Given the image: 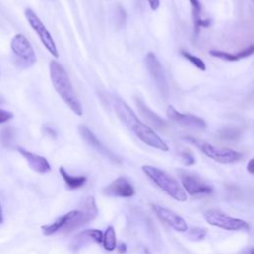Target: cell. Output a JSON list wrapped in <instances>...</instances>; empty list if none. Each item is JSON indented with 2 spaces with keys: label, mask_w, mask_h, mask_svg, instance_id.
Instances as JSON below:
<instances>
[{
  "label": "cell",
  "mask_w": 254,
  "mask_h": 254,
  "mask_svg": "<svg viewBox=\"0 0 254 254\" xmlns=\"http://www.w3.org/2000/svg\"><path fill=\"white\" fill-rule=\"evenodd\" d=\"M112 106L122 123L143 143L163 152L169 151V147L165 141L151 128V126L143 123V121L138 118L132 108L122 98L113 97Z\"/></svg>",
  "instance_id": "6da1fadb"
},
{
  "label": "cell",
  "mask_w": 254,
  "mask_h": 254,
  "mask_svg": "<svg viewBox=\"0 0 254 254\" xmlns=\"http://www.w3.org/2000/svg\"><path fill=\"white\" fill-rule=\"evenodd\" d=\"M49 70L52 84L59 96L73 113L77 116H81L83 113L81 102L72 87L71 81L64 67L59 62L53 60L50 62Z\"/></svg>",
  "instance_id": "7a4b0ae2"
},
{
  "label": "cell",
  "mask_w": 254,
  "mask_h": 254,
  "mask_svg": "<svg viewBox=\"0 0 254 254\" xmlns=\"http://www.w3.org/2000/svg\"><path fill=\"white\" fill-rule=\"evenodd\" d=\"M142 170L145 173V175L151 181L154 182L156 186L162 189L172 198L178 201L187 200L188 195L186 191L184 190L183 187L172 176H170L163 170L150 165L142 166Z\"/></svg>",
  "instance_id": "3957f363"
},
{
  "label": "cell",
  "mask_w": 254,
  "mask_h": 254,
  "mask_svg": "<svg viewBox=\"0 0 254 254\" xmlns=\"http://www.w3.org/2000/svg\"><path fill=\"white\" fill-rule=\"evenodd\" d=\"M186 140L196 146L205 156L208 158L220 163V164H231L239 161L242 158V154L235 150L229 148H221L214 146L208 142L193 138V137H186Z\"/></svg>",
  "instance_id": "277c9868"
},
{
  "label": "cell",
  "mask_w": 254,
  "mask_h": 254,
  "mask_svg": "<svg viewBox=\"0 0 254 254\" xmlns=\"http://www.w3.org/2000/svg\"><path fill=\"white\" fill-rule=\"evenodd\" d=\"M10 48L15 55L19 65L26 68L33 66L37 62L36 53L23 34H16L10 43Z\"/></svg>",
  "instance_id": "5b68a950"
},
{
  "label": "cell",
  "mask_w": 254,
  "mask_h": 254,
  "mask_svg": "<svg viewBox=\"0 0 254 254\" xmlns=\"http://www.w3.org/2000/svg\"><path fill=\"white\" fill-rule=\"evenodd\" d=\"M25 17L31 26V28L35 31V33L38 35L39 39L41 40L42 44L45 46V48L48 50V52L56 59L59 58V51L56 46V43L51 35V33L48 31L44 23L41 21V19L38 17V15L31 9L27 8L25 9Z\"/></svg>",
  "instance_id": "8992f818"
},
{
  "label": "cell",
  "mask_w": 254,
  "mask_h": 254,
  "mask_svg": "<svg viewBox=\"0 0 254 254\" xmlns=\"http://www.w3.org/2000/svg\"><path fill=\"white\" fill-rule=\"evenodd\" d=\"M203 217L208 224L229 231H248L250 228L249 224L243 219L228 216L225 213L217 210H207L204 212Z\"/></svg>",
  "instance_id": "52a82bcc"
},
{
  "label": "cell",
  "mask_w": 254,
  "mask_h": 254,
  "mask_svg": "<svg viewBox=\"0 0 254 254\" xmlns=\"http://www.w3.org/2000/svg\"><path fill=\"white\" fill-rule=\"evenodd\" d=\"M82 226V212L80 210H71L63 216L57 218L51 224L42 226L45 235H52L59 230L71 231Z\"/></svg>",
  "instance_id": "ba28073f"
},
{
  "label": "cell",
  "mask_w": 254,
  "mask_h": 254,
  "mask_svg": "<svg viewBox=\"0 0 254 254\" xmlns=\"http://www.w3.org/2000/svg\"><path fill=\"white\" fill-rule=\"evenodd\" d=\"M144 64L145 66L154 80L158 90L160 91L161 95L163 97H167L169 93V87H168V82L166 78V74L164 71V68L156 57V55L153 52H149L144 59Z\"/></svg>",
  "instance_id": "9c48e42d"
},
{
  "label": "cell",
  "mask_w": 254,
  "mask_h": 254,
  "mask_svg": "<svg viewBox=\"0 0 254 254\" xmlns=\"http://www.w3.org/2000/svg\"><path fill=\"white\" fill-rule=\"evenodd\" d=\"M178 173L183 185V189L188 193L191 195H196L207 194L212 192V187L208 185L206 182H204L197 175L191 174L185 170H178Z\"/></svg>",
  "instance_id": "30bf717a"
},
{
  "label": "cell",
  "mask_w": 254,
  "mask_h": 254,
  "mask_svg": "<svg viewBox=\"0 0 254 254\" xmlns=\"http://www.w3.org/2000/svg\"><path fill=\"white\" fill-rule=\"evenodd\" d=\"M167 115L168 117L174 121L177 124L192 128V129H197V130H203L206 128V122L194 115V114H188V113H181L178 111L174 106L169 105L167 108Z\"/></svg>",
  "instance_id": "8fae6325"
},
{
  "label": "cell",
  "mask_w": 254,
  "mask_h": 254,
  "mask_svg": "<svg viewBox=\"0 0 254 254\" xmlns=\"http://www.w3.org/2000/svg\"><path fill=\"white\" fill-rule=\"evenodd\" d=\"M108 196L114 197H131L135 194V188L125 177H118L103 190Z\"/></svg>",
  "instance_id": "7c38bea8"
},
{
  "label": "cell",
  "mask_w": 254,
  "mask_h": 254,
  "mask_svg": "<svg viewBox=\"0 0 254 254\" xmlns=\"http://www.w3.org/2000/svg\"><path fill=\"white\" fill-rule=\"evenodd\" d=\"M152 208L157 216L168 225H170L173 229L179 232H185L188 230V224L186 220L171 209H168L159 204H152Z\"/></svg>",
  "instance_id": "4fadbf2b"
},
{
  "label": "cell",
  "mask_w": 254,
  "mask_h": 254,
  "mask_svg": "<svg viewBox=\"0 0 254 254\" xmlns=\"http://www.w3.org/2000/svg\"><path fill=\"white\" fill-rule=\"evenodd\" d=\"M78 131L80 133V136L82 139L89 145L91 146L94 150L99 152L101 155L107 157L109 160L118 163L119 160L116 155H114L110 150H108L100 141L99 139L94 135V133L85 125H79L78 126Z\"/></svg>",
  "instance_id": "5bb4252c"
},
{
  "label": "cell",
  "mask_w": 254,
  "mask_h": 254,
  "mask_svg": "<svg viewBox=\"0 0 254 254\" xmlns=\"http://www.w3.org/2000/svg\"><path fill=\"white\" fill-rule=\"evenodd\" d=\"M16 149L24 157V159L27 161L29 167L33 171L40 173V174H45V173H48L51 171V169H52L51 165L45 157L35 154L33 152H30L22 147H17Z\"/></svg>",
  "instance_id": "9a60e30c"
},
{
  "label": "cell",
  "mask_w": 254,
  "mask_h": 254,
  "mask_svg": "<svg viewBox=\"0 0 254 254\" xmlns=\"http://www.w3.org/2000/svg\"><path fill=\"white\" fill-rule=\"evenodd\" d=\"M136 105H137V108H138L139 112L141 113V115L153 127H155L157 129H162L167 126L166 120L163 119L161 116H159L157 113H155L152 109H150L142 99L136 98Z\"/></svg>",
  "instance_id": "2e32d148"
},
{
  "label": "cell",
  "mask_w": 254,
  "mask_h": 254,
  "mask_svg": "<svg viewBox=\"0 0 254 254\" xmlns=\"http://www.w3.org/2000/svg\"><path fill=\"white\" fill-rule=\"evenodd\" d=\"M254 52V47L253 45H250L248 48L235 53V54H230L228 52H224V51H219V50H210L209 51V55L227 62H237L239 60L245 59L250 57Z\"/></svg>",
  "instance_id": "e0dca14e"
},
{
  "label": "cell",
  "mask_w": 254,
  "mask_h": 254,
  "mask_svg": "<svg viewBox=\"0 0 254 254\" xmlns=\"http://www.w3.org/2000/svg\"><path fill=\"white\" fill-rule=\"evenodd\" d=\"M82 212V225L88 223L92 219H94L97 215V207L95 200L92 196H87L81 203V209Z\"/></svg>",
  "instance_id": "ac0fdd59"
},
{
  "label": "cell",
  "mask_w": 254,
  "mask_h": 254,
  "mask_svg": "<svg viewBox=\"0 0 254 254\" xmlns=\"http://www.w3.org/2000/svg\"><path fill=\"white\" fill-rule=\"evenodd\" d=\"M189 1L191 5L194 31H195V34H197L200 27H208L210 22L209 20H204L201 18V4L199 0H189Z\"/></svg>",
  "instance_id": "d6986e66"
},
{
  "label": "cell",
  "mask_w": 254,
  "mask_h": 254,
  "mask_svg": "<svg viewBox=\"0 0 254 254\" xmlns=\"http://www.w3.org/2000/svg\"><path fill=\"white\" fill-rule=\"evenodd\" d=\"M59 171H60V174L63 177L64 181L65 182V184L70 189L80 188L81 186L84 185V183L87 180V178L85 176H71V175H69L64 167H60Z\"/></svg>",
  "instance_id": "ffe728a7"
},
{
  "label": "cell",
  "mask_w": 254,
  "mask_h": 254,
  "mask_svg": "<svg viewBox=\"0 0 254 254\" xmlns=\"http://www.w3.org/2000/svg\"><path fill=\"white\" fill-rule=\"evenodd\" d=\"M102 244L107 251H113L116 248V233L113 226L110 225L105 229L102 236Z\"/></svg>",
  "instance_id": "44dd1931"
},
{
  "label": "cell",
  "mask_w": 254,
  "mask_h": 254,
  "mask_svg": "<svg viewBox=\"0 0 254 254\" xmlns=\"http://www.w3.org/2000/svg\"><path fill=\"white\" fill-rule=\"evenodd\" d=\"M102 236H103V232L99 229H86L83 230L81 232H79L76 236L75 239H88L97 243H101L102 242Z\"/></svg>",
  "instance_id": "7402d4cb"
},
{
  "label": "cell",
  "mask_w": 254,
  "mask_h": 254,
  "mask_svg": "<svg viewBox=\"0 0 254 254\" xmlns=\"http://www.w3.org/2000/svg\"><path fill=\"white\" fill-rule=\"evenodd\" d=\"M181 55L188 62L191 63L196 68H198V69H200L202 71H204L206 69V65H205V64L203 63V61L200 58H198V57H196V56H194V55H192V54H190V53H189L187 51H181Z\"/></svg>",
  "instance_id": "603a6c76"
},
{
  "label": "cell",
  "mask_w": 254,
  "mask_h": 254,
  "mask_svg": "<svg viewBox=\"0 0 254 254\" xmlns=\"http://www.w3.org/2000/svg\"><path fill=\"white\" fill-rule=\"evenodd\" d=\"M180 157L183 161V163L186 165V166H191L195 163V158L194 156L192 155L191 152H190L189 150H184V151H181L180 152Z\"/></svg>",
  "instance_id": "cb8c5ba5"
},
{
  "label": "cell",
  "mask_w": 254,
  "mask_h": 254,
  "mask_svg": "<svg viewBox=\"0 0 254 254\" xmlns=\"http://www.w3.org/2000/svg\"><path fill=\"white\" fill-rule=\"evenodd\" d=\"M205 234H206V229L198 228V227L192 228L189 232L190 239H191V240H200L205 236Z\"/></svg>",
  "instance_id": "d4e9b609"
},
{
  "label": "cell",
  "mask_w": 254,
  "mask_h": 254,
  "mask_svg": "<svg viewBox=\"0 0 254 254\" xmlns=\"http://www.w3.org/2000/svg\"><path fill=\"white\" fill-rule=\"evenodd\" d=\"M12 118H13V113L12 112L0 108V124H3L5 122L9 121Z\"/></svg>",
  "instance_id": "484cf974"
},
{
  "label": "cell",
  "mask_w": 254,
  "mask_h": 254,
  "mask_svg": "<svg viewBox=\"0 0 254 254\" xmlns=\"http://www.w3.org/2000/svg\"><path fill=\"white\" fill-rule=\"evenodd\" d=\"M3 142L4 144H8L12 138H13V132H12V129H5L3 130Z\"/></svg>",
  "instance_id": "4316f807"
},
{
  "label": "cell",
  "mask_w": 254,
  "mask_h": 254,
  "mask_svg": "<svg viewBox=\"0 0 254 254\" xmlns=\"http://www.w3.org/2000/svg\"><path fill=\"white\" fill-rule=\"evenodd\" d=\"M44 131H45L50 137H52V138H56V137H57V132H56L52 127H50V126H48V125H46V126L44 127Z\"/></svg>",
  "instance_id": "83f0119b"
},
{
  "label": "cell",
  "mask_w": 254,
  "mask_h": 254,
  "mask_svg": "<svg viewBox=\"0 0 254 254\" xmlns=\"http://www.w3.org/2000/svg\"><path fill=\"white\" fill-rule=\"evenodd\" d=\"M147 2L153 11H156L160 6V0H147Z\"/></svg>",
  "instance_id": "f1b7e54d"
},
{
  "label": "cell",
  "mask_w": 254,
  "mask_h": 254,
  "mask_svg": "<svg viewBox=\"0 0 254 254\" xmlns=\"http://www.w3.org/2000/svg\"><path fill=\"white\" fill-rule=\"evenodd\" d=\"M246 168H247L248 173H249L250 175H253V173H254V160H253V159H250V160H249V162H248Z\"/></svg>",
  "instance_id": "f546056e"
},
{
  "label": "cell",
  "mask_w": 254,
  "mask_h": 254,
  "mask_svg": "<svg viewBox=\"0 0 254 254\" xmlns=\"http://www.w3.org/2000/svg\"><path fill=\"white\" fill-rule=\"evenodd\" d=\"M118 250L120 253H125L127 251V245L125 243H120L118 246Z\"/></svg>",
  "instance_id": "4dcf8cb0"
},
{
  "label": "cell",
  "mask_w": 254,
  "mask_h": 254,
  "mask_svg": "<svg viewBox=\"0 0 254 254\" xmlns=\"http://www.w3.org/2000/svg\"><path fill=\"white\" fill-rule=\"evenodd\" d=\"M3 222V213H2V209L0 206V224Z\"/></svg>",
  "instance_id": "1f68e13d"
}]
</instances>
